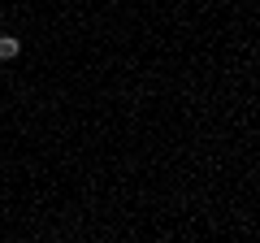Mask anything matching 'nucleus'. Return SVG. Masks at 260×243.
Here are the masks:
<instances>
[{"label":"nucleus","instance_id":"1","mask_svg":"<svg viewBox=\"0 0 260 243\" xmlns=\"http://www.w3.org/2000/svg\"><path fill=\"white\" fill-rule=\"evenodd\" d=\"M18 52H22V44H18V39H13V35H0V61H13Z\"/></svg>","mask_w":260,"mask_h":243}]
</instances>
